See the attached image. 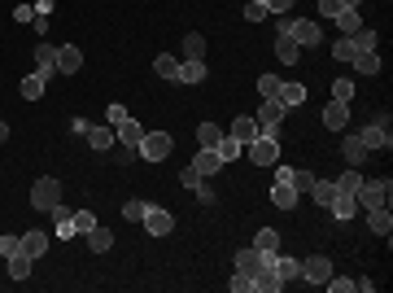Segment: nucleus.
Returning a JSON list of instances; mask_svg holds the SVG:
<instances>
[{
  "label": "nucleus",
  "mask_w": 393,
  "mask_h": 293,
  "mask_svg": "<svg viewBox=\"0 0 393 293\" xmlns=\"http://www.w3.org/2000/svg\"><path fill=\"white\" fill-rule=\"evenodd\" d=\"M31 206L44 210V215H53V210L62 206V180H53V175H40V180L31 184Z\"/></svg>",
  "instance_id": "1"
},
{
  "label": "nucleus",
  "mask_w": 393,
  "mask_h": 293,
  "mask_svg": "<svg viewBox=\"0 0 393 293\" xmlns=\"http://www.w3.org/2000/svg\"><path fill=\"white\" fill-rule=\"evenodd\" d=\"M254 119H258V132H262V136H280V123L289 119V105H284L280 97H267V101L258 105Z\"/></svg>",
  "instance_id": "2"
},
{
  "label": "nucleus",
  "mask_w": 393,
  "mask_h": 293,
  "mask_svg": "<svg viewBox=\"0 0 393 293\" xmlns=\"http://www.w3.org/2000/svg\"><path fill=\"white\" fill-rule=\"evenodd\" d=\"M389 193H393V180L385 175V180H363L359 184V193H354V202H359L363 210H372V206H389Z\"/></svg>",
  "instance_id": "3"
},
{
  "label": "nucleus",
  "mask_w": 393,
  "mask_h": 293,
  "mask_svg": "<svg viewBox=\"0 0 393 293\" xmlns=\"http://www.w3.org/2000/svg\"><path fill=\"white\" fill-rule=\"evenodd\" d=\"M249 162H254V167H276L280 162V136L258 132V140H249Z\"/></svg>",
  "instance_id": "4"
},
{
  "label": "nucleus",
  "mask_w": 393,
  "mask_h": 293,
  "mask_svg": "<svg viewBox=\"0 0 393 293\" xmlns=\"http://www.w3.org/2000/svg\"><path fill=\"white\" fill-rule=\"evenodd\" d=\"M171 149H175V140L166 136V132H145V140H140L136 154L145 158V162H166V158H171Z\"/></svg>",
  "instance_id": "5"
},
{
  "label": "nucleus",
  "mask_w": 393,
  "mask_h": 293,
  "mask_svg": "<svg viewBox=\"0 0 393 293\" xmlns=\"http://www.w3.org/2000/svg\"><path fill=\"white\" fill-rule=\"evenodd\" d=\"M284 35H293L297 49H319V40H324V31H319V22H315V18H293Z\"/></svg>",
  "instance_id": "6"
},
{
  "label": "nucleus",
  "mask_w": 393,
  "mask_h": 293,
  "mask_svg": "<svg viewBox=\"0 0 393 293\" xmlns=\"http://www.w3.org/2000/svg\"><path fill=\"white\" fill-rule=\"evenodd\" d=\"M140 224H145L149 237H171V232H175V215L149 202V210H145V219H140Z\"/></svg>",
  "instance_id": "7"
},
{
  "label": "nucleus",
  "mask_w": 393,
  "mask_h": 293,
  "mask_svg": "<svg viewBox=\"0 0 393 293\" xmlns=\"http://www.w3.org/2000/svg\"><path fill=\"white\" fill-rule=\"evenodd\" d=\"M271 259H276V254H262L258 245H245V250H236V272H245V276H258L262 267H271Z\"/></svg>",
  "instance_id": "8"
},
{
  "label": "nucleus",
  "mask_w": 393,
  "mask_h": 293,
  "mask_svg": "<svg viewBox=\"0 0 393 293\" xmlns=\"http://www.w3.org/2000/svg\"><path fill=\"white\" fill-rule=\"evenodd\" d=\"M359 140L367 145V154H372V149H389V114H380L376 123H367L359 132Z\"/></svg>",
  "instance_id": "9"
},
{
  "label": "nucleus",
  "mask_w": 393,
  "mask_h": 293,
  "mask_svg": "<svg viewBox=\"0 0 393 293\" xmlns=\"http://www.w3.org/2000/svg\"><path fill=\"white\" fill-rule=\"evenodd\" d=\"M35 66H40L35 75H40L44 84H49V79L57 75V44H49V40H40V44H35Z\"/></svg>",
  "instance_id": "10"
},
{
  "label": "nucleus",
  "mask_w": 393,
  "mask_h": 293,
  "mask_svg": "<svg viewBox=\"0 0 393 293\" xmlns=\"http://www.w3.org/2000/svg\"><path fill=\"white\" fill-rule=\"evenodd\" d=\"M188 167H193L201 180H210V175H219V171H223V158L214 154V149H197V158L188 162Z\"/></svg>",
  "instance_id": "11"
},
{
  "label": "nucleus",
  "mask_w": 393,
  "mask_h": 293,
  "mask_svg": "<svg viewBox=\"0 0 393 293\" xmlns=\"http://www.w3.org/2000/svg\"><path fill=\"white\" fill-rule=\"evenodd\" d=\"M114 136H118V145H123V149H140V140H145V132H140V123L131 119V114L123 123H114Z\"/></svg>",
  "instance_id": "12"
},
{
  "label": "nucleus",
  "mask_w": 393,
  "mask_h": 293,
  "mask_svg": "<svg viewBox=\"0 0 393 293\" xmlns=\"http://www.w3.org/2000/svg\"><path fill=\"white\" fill-rule=\"evenodd\" d=\"M324 127H328V132H345V127H350V105H345V101L324 105Z\"/></svg>",
  "instance_id": "13"
},
{
  "label": "nucleus",
  "mask_w": 393,
  "mask_h": 293,
  "mask_svg": "<svg viewBox=\"0 0 393 293\" xmlns=\"http://www.w3.org/2000/svg\"><path fill=\"white\" fill-rule=\"evenodd\" d=\"M22 254H27V259H44V254H49V232H40V228L22 232Z\"/></svg>",
  "instance_id": "14"
},
{
  "label": "nucleus",
  "mask_w": 393,
  "mask_h": 293,
  "mask_svg": "<svg viewBox=\"0 0 393 293\" xmlns=\"http://www.w3.org/2000/svg\"><path fill=\"white\" fill-rule=\"evenodd\" d=\"M328 210H332V219H341V224H350L354 215H359V202H354V193H337L328 202Z\"/></svg>",
  "instance_id": "15"
},
{
  "label": "nucleus",
  "mask_w": 393,
  "mask_h": 293,
  "mask_svg": "<svg viewBox=\"0 0 393 293\" xmlns=\"http://www.w3.org/2000/svg\"><path fill=\"white\" fill-rule=\"evenodd\" d=\"M75 70H83V53L75 44H62L57 49V75H75Z\"/></svg>",
  "instance_id": "16"
},
{
  "label": "nucleus",
  "mask_w": 393,
  "mask_h": 293,
  "mask_svg": "<svg viewBox=\"0 0 393 293\" xmlns=\"http://www.w3.org/2000/svg\"><path fill=\"white\" fill-rule=\"evenodd\" d=\"M271 202H276L280 210H293L297 202H302V193H297L289 180H276V184H271Z\"/></svg>",
  "instance_id": "17"
},
{
  "label": "nucleus",
  "mask_w": 393,
  "mask_h": 293,
  "mask_svg": "<svg viewBox=\"0 0 393 293\" xmlns=\"http://www.w3.org/2000/svg\"><path fill=\"white\" fill-rule=\"evenodd\" d=\"M367 224H372V232H376V237H393V215H389V206H372V210H367Z\"/></svg>",
  "instance_id": "18"
},
{
  "label": "nucleus",
  "mask_w": 393,
  "mask_h": 293,
  "mask_svg": "<svg viewBox=\"0 0 393 293\" xmlns=\"http://www.w3.org/2000/svg\"><path fill=\"white\" fill-rule=\"evenodd\" d=\"M302 276L311 280V285H324V280L332 276V263L324 259V254H315V259H306V263H302Z\"/></svg>",
  "instance_id": "19"
},
{
  "label": "nucleus",
  "mask_w": 393,
  "mask_h": 293,
  "mask_svg": "<svg viewBox=\"0 0 393 293\" xmlns=\"http://www.w3.org/2000/svg\"><path fill=\"white\" fill-rule=\"evenodd\" d=\"M88 145L97 149V154H110V149L118 145V136H114V127L105 123V127H88Z\"/></svg>",
  "instance_id": "20"
},
{
  "label": "nucleus",
  "mask_w": 393,
  "mask_h": 293,
  "mask_svg": "<svg viewBox=\"0 0 393 293\" xmlns=\"http://www.w3.org/2000/svg\"><path fill=\"white\" fill-rule=\"evenodd\" d=\"M206 62H180V70H175V79L180 84H188V88H197V84H206Z\"/></svg>",
  "instance_id": "21"
},
{
  "label": "nucleus",
  "mask_w": 393,
  "mask_h": 293,
  "mask_svg": "<svg viewBox=\"0 0 393 293\" xmlns=\"http://www.w3.org/2000/svg\"><path fill=\"white\" fill-rule=\"evenodd\" d=\"M271 272H276V276L284 280V285H289V280L302 276V263H297V259H284V254L276 250V259H271Z\"/></svg>",
  "instance_id": "22"
},
{
  "label": "nucleus",
  "mask_w": 393,
  "mask_h": 293,
  "mask_svg": "<svg viewBox=\"0 0 393 293\" xmlns=\"http://www.w3.org/2000/svg\"><path fill=\"white\" fill-rule=\"evenodd\" d=\"M276 57L284 66H297V57H302V49H297L293 35H276Z\"/></svg>",
  "instance_id": "23"
},
{
  "label": "nucleus",
  "mask_w": 393,
  "mask_h": 293,
  "mask_svg": "<svg viewBox=\"0 0 393 293\" xmlns=\"http://www.w3.org/2000/svg\"><path fill=\"white\" fill-rule=\"evenodd\" d=\"M214 154H219V158H223V167H228V162H236V158L245 154V145H241L236 136H228V132H223V140L214 145Z\"/></svg>",
  "instance_id": "24"
},
{
  "label": "nucleus",
  "mask_w": 393,
  "mask_h": 293,
  "mask_svg": "<svg viewBox=\"0 0 393 293\" xmlns=\"http://www.w3.org/2000/svg\"><path fill=\"white\" fill-rule=\"evenodd\" d=\"M341 154H345L350 167H359V162H367V145H363L359 136H345V140H341Z\"/></svg>",
  "instance_id": "25"
},
{
  "label": "nucleus",
  "mask_w": 393,
  "mask_h": 293,
  "mask_svg": "<svg viewBox=\"0 0 393 293\" xmlns=\"http://www.w3.org/2000/svg\"><path fill=\"white\" fill-rule=\"evenodd\" d=\"M228 136H236L241 145H249V140H258V119H249V114H241V119L232 123V132Z\"/></svg>",
  "instance_id": "26"
},
{
  "label": "nucleus",
  "mask_w": 393,
  "mask_h": 293,
  "mask_svg": "<svg viewBox=\"0 0 393 293\" xmlns=\"http://www.w3.org/2000/svg\"><path fill=\"white\" fill-rule=\"evenodd\" d=\"M184 62H206V35H184Z\"/></svg>",
  "instance_id": "27"
},
{
  "label": "nucleus",
  "mask_w": 393,
  "mask_h": 293,
  "mask_svg": "<svg viewBox=\"0 0 393 293\" xmlns=\"http://www.w3.org/2000/svg\"><path fill=\"white\" fill-rule=\"evenodd\" d=\"M5 263H9V280H27V276H31V267H35V259H27L22 250H18V254H9Z\"/></svg>",
  "instance_id": "28"
},
{
  "label": "nucleus",
  "mask_w": 393,
  "mask_h": 293,
  "mask_svg": "<svg viewBox=\"0 0 393 293\" xmlns=\"http://www.w3.org/2000/svg\"><path fill=\"white\" fill-rule=\"evenodd\" d=\"M110 245H114V232H110V228H101V224H97V228L88 232V250H97V254H110Z\"/></svg>",
  "instance_id": "29"
},
{
  "label": "nucleus",
  "mask_w": 393,
  "mask_h": 293,
  "mask_svg": "<svg viewBox=\"0 0 393 293\" xmlns=\"http://www.w3.org/2000/svg\"><path fill=\"white\" fill-rule=\"evenodd\" d=\"M249 280H254V289H262V293H280V289H284V280L271 272V267H262V272L249 276Z\"/></svg>",
  "instance_id": "30"
},
{
  "label": "nucleus",
  "mask_w": 393,
  "mask_h": 293,
  "mask_svg": "<svg viewBox=\"0 0 393 293\" xmlns=\"http://www.w3.org/2000/svg\"><path fill=\"white\" fill-rule=\"evenodd\" d=\"M53 219H57V237H75V210H66V206H57L53 210Z\"/></svg>",
  "instance_id": "31"
},
{
  "label": "nucleus",
  "mask_w": 393,
  "mask_h": 293,
  "mask_svg": "<svg viewBox=\"0 0 393 293\" xmlns=\"http://www.w3.org/2000/svg\"><path fill=\"white\" fill-rule=\"evenodd\" d=\"M332 22H337V27H341V35H354V31H359V27H363V18H359V9H341V14H337V18H332Z\"/></svg>",
  "instance_id": "32"
},
{
  "label": "nucleus",
  "mask_w": 393,
  "mask_h": 293,
  "mask_svg": "<svg viewBox=\"0 0 393 293\" xmlns=\"http://www.w3.org/2000/svg\"><path fill=\"white\" fill-rule=\"evenodd\" d=\"M350 40H354V49H359V53H376V40H380V35H376L372 27H359Z\"/></svg>",
  "instance_id": "33"
},
{
  "label": "nucleus",
  "mask_w": 393,
  "mask_h": 293,
  "mask_svg": "<svg viewBox=\"0 0 393 293\" xmlns=\"http://www.w3.org/2000/svg\"><path fill=\"white\" fill-rule=\"evenodd\" d=\"M254 245H258L262 254H276V250H280V232H276V228H258Z\"/></svg>",
  "instance_id": "34"
},
{
  "label": "nucleus",
  "mask_w": 393,
  "mask_h": 293,
  "mask_svg": "<svg viewBox=\"0 0 393 293\" xmlns=\"http://www.w3.org/2000/svg\"><path fill=\"white\" fill-rule=\"evenodd\" d=\"M311 197H315L319 206H328L332 197H337V180H315V184H311Z\"/></svg>",
  "instance_id": "35"
},
{
  "label": "nucleus",
  "mask_w": 393,
  "mask_h": 293,
  "mask_svg": "<svg viewBox=\"0 0 393 293\" xmlns=\"http://www.w3.org/2000/svg\"><path fill=\"white\" fill-rule=\"evenodd\" d=\"M280 101L289 105V110H293V105H302L306 101V84H280Z\"/></svg>",
  "instance_id": "36"
},
{
  "label": "nucleus",
  "mask_w": 393,
  "mask_h": 293,
  "mask_svg": "<svg viewBox=\"0 0 393 293\" xmlns=\"http://www.w3.org/2000/svg\"><path fill=\"white\" fill-rule=\"evenodd\" d=\"M197 140H201V149H214L223 140V127H214V123H201L197 127Z\"/></svg>",
  "instance_id": "37"
},
{
  "label": "nucleus",
  "mask_w": 393,
  "mask_h": 293,
  "mask_svg": "<svg viewBox=\"0 0 393 293\" xmlns=\"http://www.w3.org/2000/svg\"><path fill=\"white\" fill-rule=\"evenodd\" d=\"M44 88H49V84H44L40 75H27V79H22V97H27V101H40Z\"/></svg>",
  "instance_id": "38"
},
{
  "label": "nucleus",
  "mask_w": 393,
  "mask_h": 293,
  "mask_svg": "<svg viewBox=\"0 0 393 293\" xmlns=\"http://www.w3.org/2000/svg\"><path fill=\"white\" fill-rule=\"evenodd\" d=\"M354 70H363V75H376L380 70V57L376 53H354V62H350Z\"/></svg>",
  "instance_id": "39"
},
{
  "label": "nucleus",
  "mask_w": 393,
  "mask_h": 293,
  "mask_svg": "<svg viewBox=\"0 0 393 293\" xmlns=\"http://www.w3.org/2000/svg\"><path fill=\"white\" fill-rule=\"evenodd\" d=\"M280 84H284L280 75H262V79H258V97H262V101H267V97H280Z\"/></svg>",
  "instance_id": "40"
},
{
  "label": "nucleus",
  "mask_w": 393,
  "mask_h": 293,
  "mask_svg": "<svg viewBox=\"0 0 393 293\" xmlns=\"http://www.w3.org/2000/svg\"><path fill=\"white\" fill-rule=\"evenodd\" d=\"M354 53H359V49H354L350 35H341V40L332 44V57H337V62H354Z\"/></svg>",
  "instance_id": "41"
},
{
  "label": "nucleus",
  "mask_w": 393,
  "mask_h": 293,
  "mask_svg": "<svg viewBox=\"0 0 393 293\" xmlns=\"http://www.w3.org/2000/svg\"><path fill=\"white\" fill-rule=\"evenodd\" d=\"M92 228H97V215L92 210H75V237H88Z\"/></svg>",
  "instance_id": "42"
},
{
  "label": "nucleus",
  "mask_w": 393,
  "mask_h": 293,
  "mask_svg": "<svg viewBox=\"0 0 393 293\" xmlns=\"http://www.w3.org/2000/svg\"><path fill=\"white\" fill-rule=\"evenodd\" d=\"M145 210H149V202H140V197H131V202L123 206V219H127V224H140V219H145Z\"/></svg>",
  "instance_id": "43"
},
{
  "label": "nucleus",
  "mask_w": 393,
  "mask_h": 293,
  "mask_svg": "<svg viewBox=\"0 0 393 293\" xmlns=\"http://www.w3.org/2000/svg\"><path fill=\"white\" fill-rule=\"evenodd\" d=\"M332 101H345V105H350L354 101V84H350V79H337V84H332Z\"/></svg>",
  "instance_id": "44"
},
{
  "label": "nucleus",
  "mask_w": 393,
  "mask_h": 293,
  "mask_svg": "<svg viewBox=\"0 0 393 293\" xmlns=\"http://www.w3.org/2000/svg\"><path fill=\"white\" fill-rule=\"evenodd\" d=\"M153 70H158V75H162V79H175V70H180V62H175V57H171V53H162V57H158V62H153Z\"/></svg>",
  "instance_id": "45"
},
{
  "label": "nucleus",
  "mask_w": 393,
  "mask_h": 293,
  "mask_svg": "<svg viewBox=\"0 0 393 293\" xmlns=\"http://www.w3.org/2000/svg\"><path fill=\"white\" fill-rule=\"evenodd\" d=\"M359 184H363V175H354V171H345L341 180H337V193H359Z\"/></svg>",
  "instance_id": "46"
},
{
  "label": "nucleus",
  "mask_w": 393,
  "mask_h": 293,
  "mask_svg": "<svg viewBox=\"0 0 393 293\" xmlns=\"http://www.w3.org/2000/svg\"><path fill=\"white\" fill-rule=\"evenodd\" d=\"M18 250H22V237L5 232V237H0V259H9V254H18Z\"/></svg>",
  "instance_id": "47"
},
{
  "label": "nucleus",
  "mask_w": 393,
  "mask_h": 293,
  "mask_svg": "<svg viewBox=\"0 0 393 293\" xmlns=\"http://www.w3.org/2000/svg\"><path fill=\"white\" fill-rule=\"evenodd\" d=\"M262 18H271L267 5H258V0H245V22H262Z\"/></svg>",
  "instance_id": "48"
},
{
  "label": "nucleus",
  "mask_w": 393,
  "mask_h": 293,
  "mask_svg": "<svg viewBox=\"0 0 393 293\" xmlns=\"http://www.w3.org/2000/svg\"><path fill=\"white\" fill-rule=\"evenodd\" d=\"M289 184H293V189H297V193H311V184H315V175H311V171H293V180H289Z\"/></svg>",
  "instance_id": "49"
},
{
  "label": "nucleus",
  "mask_w": 393,
  "mask_h": 293,
  "mask_svg": "<svg viewBox=\"0 0 393 293\" xmlns=\"http://www.w3.org/2000/svg\"><path fill=\"white\" fill-rule=\"evenodd\" d=\"M324 285H328L332 293H350V289H354V280H350V276H328Z\"/></svg>",
  "instance_id": "50"
},
{
  "label": "nucleus",
  "mask_w": 393,
  "mask_h": 293,
  "mask_svg": "<svg viewBox=\"0 0 393 293\" xmlns=\"http://www.w3.org/2000/svg\"><path fill=\"white\" fill-rule=\"evenodd\" d=\"M228 289H232V293H249V289H254V280H249L245 272H236V276L228 280Z\"/></svg>",
  "instance_id": "51"
},
{
  "label": "nucleus",
  "mask_w": 393,
  "mask_h": 293,
  "mask_svg": "<svg viewBox=\"0 0 393 293\" xmlns=\"http://www.w3.org/2000/svg\"><path fill=\"white\" fill-rule=\"evenodd\" d=\"M341 9H345V5H341V0H319V14H324V18H337V14H341Z\"/></svg>",
  "instance_id": "52"
},
{
  "label": "nucleus",
  "mask_w": 393,
  "mask_h": 293,
  "mask_svg": "<svg viewBox=\"0 0 393 293\" xmlns=\"http://www.w3.org/2000/svg\"><path fill=\"white\" fill-rule=\"evenodd\" d=\"M123 119H127V105H110V110H105V123H110V127L123 123Z\"/></svg>",
  "instance_id": "53"
},
{
  "label": "nucleus",
  "mask_w": 393,
  "mask_h": 293,
  "mask_svg": "<svg viewBox=\"0 0 393 293\" xmlns=\"http://www.w3.org/2000/svg\"><path fill=\"white\" fill-rule=\"evenodd\" d=\"M293 5H297V0H267L271 14H293Z\"/></svg>",
  "instance_id": "54"
},
{
  "label": "nucleus",
  "mask_w": 393,
  "mask_h": 293,
  "mask_svg": "<svg viewBox=\"0 0 393 293\" xmlns=\"http://www.w3.org/2000/svg\"><path fill=\"white\" fill-rule=\"evenodd\" d=\"M193 193H197V197H201V202H206V206H214V189H210V184H206V180H201V184H197V189H193Z\"/></svg>",
  "instance_id": "55"
},
{
  "label": "nucleus",
  "mask_w": 393,
  "mask_h": 293,
  "mask_svg": "<svg viewBox=\"0 0 393 293\" xmlns=\"http://www.w3.org/2000/svg\"><path fill=\"white\" fill-rule=\"evenodd\" d=\"M180 184H184V189H197V184H201V175H197V171H193V167H188V171H184V175H180Z\"/></svg>",
  "instance_id": "56"
},
{
  "label": "nucleus",
  "mask_w": 393,
  "mask_h": 293,
  "mask_svg": "<svg viewBox=\"0 0 393 293\" xmlns=\"http://www.w3.org/2000/svg\"><path fill=\"white\" fill-rule=\"evenodd\" d=\"M31 18H35L31 5H18V9H14V22H31Z\"/></svg>",
  "instance_id": "57"
},
{
  "label": "nucleus",
  "mask_w": 393,
  "mask_h": 293,
  "mask_svg": "<svg viewBox=\"0 0 393 293\" xmlns=\"http://www.w3.org/2000/svg\"><path fill=\"white\" fill-rule=\"evenodd\" d=\"M88 127H92L88 119H70V132H75V136H88Z\"/></svg>",
  "instance_id": "58"
},
{
  "label": "nucleus",
  "mask_w": 393,
  "mask_h": 293,
  "mask_svg": "<svg viewBox=\"0 0 393 293\" xmlns=\"http://www.w3.org/2000/svg\"><path fill=\"white\" fill-rule=\"evenodd\" d=\"M5 140H9V123L0 119V145H5Z\"/></svg>",
  "instance_id": "59"
},
{
  "label": "nucleus",
  "mask_w": 393,
  "mask_h": 293,
  "mask_svg": "<svg viewBox=\"0 0 393 293\" xmlns=\"http://www.w3.org/2000/svg\"><path fill=\"white\" fill-rule=\"evenodd\" d=\"M341 5H345V9H359V0H341Z\"/></svg>",
  "instance_id": "60"
},
{
  "label": "nucleus",
  "mask_w": 393,
  "mask_h": 293,
  "mask_svg": "<svg viewBox=\"0 0 393 293\" xmlns=\"http://www.w3.org/2000/svg\"><path fill=\"white\" fill-rule=\"evenodd\" d=\"M258 5H267V0H258ZM267 14H271V9H267Z\"/></svg>",
  "instance_id": "61"
}]
</instances>
